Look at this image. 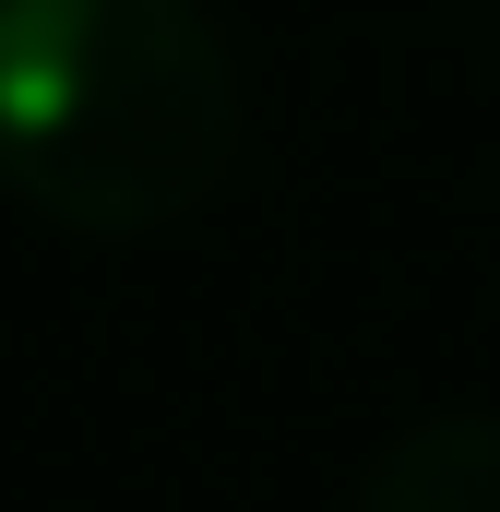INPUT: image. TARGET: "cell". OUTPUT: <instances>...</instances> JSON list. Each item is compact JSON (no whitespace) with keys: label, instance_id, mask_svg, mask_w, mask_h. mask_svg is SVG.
Segmentation results:
<instances>
[{"label":"cell","instance_id":"cell-1","mask_svg":"<svg viewBox=\"0 0 500 512\" xmlns=\"http://www.w3.org/2000/svg\"><path fill=\"white\" fill-rule=\"evenodd\" d=\"M239 60L203 0H0V191L84 239H155L239 167Z\"/></svg>","mask_w":500,"mask_h":512},{"label":"cell","instance_id":"cell-2","mask_svg":"<svg viewBox=\"0 0 500 512\" xmlns=\"http://www.w3.org/2000/svg\"><path fill=\"white\" fill-rule=\"evenodd\" d=\"M358 512H500V417H429L381 441Z\"/></svg>","mask_w":500,"mask_h":512}]
</instances>
